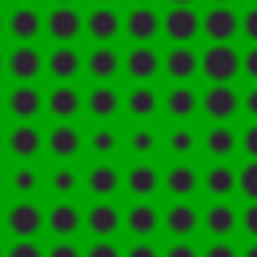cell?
Segmentation results:
<instances>
[{
  "label": "cell",
  "mask_w": 257,
  "mask_h": 257,
  "mask_svg": "<svg viewBox=\"0 0 257 257\" xmlns=\"http://www.w3.org/2000/svg\"><path fill=\"white\" fill-rule=\"evenodd\" d=\"M80 32H84V16H80V8H72V4H56V8L44 16V36L56 40V44H76Z\"/></svg>",
  "instance_id": "5"
},
{
  "label": "cell",
  "mask_w": 257,
  "mask_h": 257,
  "mask_svg": "<svg viewBox=\"0 0 257 257\" xmlns=\"http://www.w3.org/2000/svg\"><path fill=\"white\" fill-rule=\"evenodd\" d=\"M8 257H44V245H40L36 237H12Z\"/></svg>",
  "instance_id": "38"
},
{
  "label": "cell",
  "mask_w": 257,
  "mask_h": 257,
  "mask_svg": "<svg viewBox=\"0 0 257 257\" xmlns=\"http://www.w3.org/2000/svg\"><path fill=\"white\" fill-rule=\"evenodd\" d=\"M4 189H8V173L0 169V193H4Z\"/></svg>",
  "instance_id": "54"
},
{
  "label": "cell",
  "mask_w": 257,
  "mask_h": 257,
  "mask_svg": "<svg viewBox=\"0 0 257 257\" xmlns=\"http://www.w3.org/2000/svg\"><path fill=\"white\" fill-rule=\"evenodd\" d=\"M201 229V209L193 205V197H177L165 209V233L169 237H193Z\"/></svg>",
  "instance_id": "27"
},
{
  "label": "cell",
  "mask_w": 257,
  "mask_h": 257,
  "mask_svg": "<svg viewBox=\"0 0 257 257\" xmlns=\"http://www.w3.org/2000/svg\"><path fill=\"white\" fill-rule=\"evenodd\" d=\"M161 36L169 44H193L201 36V12L193 4H169L161 12Z\"/></svg>",
  "instance_id": "1"
},
{
  "label": "cell",
  "mask_w": 257,
  "mask_h": 257,
  "mask_svg": "<svg viewBox=\"0 0 257 257\" xmlns=\"http://www.w3.org/2000/svg\"><path fill=\"white\" fill-rule=\"evenodd\" d=\"M249 4H257V0H249Z\"/></svg>",
  "instance_id": "63"
},
{
  "label": "cell",
  "mask_w": 257,
  "mask_h": 257,
  "mask_svg": "<svg viewBox=\"0 0 257 257\" xmlns=\"http://www.w3.org/2000/svg\"><path fill=\"white\" fill-rule=\"evenodd\" d=\"M241 153H245V157H257V120L241 133Z\"/></svg>",
  "instance_id": "47"
},
{
  "label": "cell",
  "mask_w": 257,
  "mask_h": 257,
  "mask_svg": "<svg viewBox=\"0 0 257 257\" xmlns=\"http://www.w3.org/2000/svg\"><path fill=\"white\" fill-rule=\"evenodd\" d=\"M44 108L52 120H72L80 108H84V92L72 84V80H56V88L44 92Z\"/></svg>",
  "instance_id": "16"
},
{
  "label": "cell",
  "mask_w": 257,
  "mask_h": 257,
  "mask_svg": "<svg viewBox=\"0 0 257 257\" xmlns=\"http://www.w3.org/2000/svg\"><path fill=\"white\" fill-rule=\"evenodd\" d=\"M8 72V52H0V76Z\"/></svg>",
  "instance_id": "51"
},
{
  "label": "cell",
  "mask_w": 257,
  "mask_h": 257,
  "mask_svg": "<svg viewBox=\"0 0 257 257\" xmlns=\"http://www.w3.org/2000/svg\"><path fill=\"white\" fill-rule=\"evenodd\" d=\"M0 229H4V209H0Z\"/></svg>",
  "instance_id": "58"
},
{
  "label": "cell",
  "mask_w": 257,
  "mask_h": 257,
  "mask_svg": "<svg viewBox=\"0 0 257 257\" xmlns=\"http://www.w3.org/2000/svg\"><path fill=\"white\" fill-rule=\"evenodd\" d=\"M161 149H165V141H161V133H157L149 120H141V124L128 128V137H124V153H128L133 161H153Z\"/></svg>",
  "instance_id": "32"
},
{
  "label": "cell",
  "mask_w": 257,
  "mask_h": 257,
  "mask_svg": "<svg viewBox=\"0 0 257 257\" xmlns=\"http://www.w3.org/2000/svg\"><path fill=\"white\" fill-rule=\"evenodd\" d=\"M201 189L209 197H233L237 193V169L229 161H213L205 173H201Z\"/></svg>",
  "instance_id": "35"
},
{
  "label": "cell",
  "mask_w": 257,
  "mask_h": 257,
  "mask_svg": "<svg viewBox=\"0 0 257 257\" xmlns=\"http://www.w3.org/2000/svg\"><path fill=\"white\" fill-rule=\"evenodd\" d=\"M241 36H245L249 44H257V4H249V8L241 12Z\"/></svg>",
  "instance_id": "44"
},
{
  "label": "cell",
  "mask_w": 257,
  "mask_h": 257,
  "mask_svg": "<svg viewBox=\"0 0 257 257\" xmlns=\"http://www.w3.org/2000/svg\"><path fill=\"white\" fill-rule=\"evenodd\" d=\"M201 257H241V249H237L229 237H213V241L201 249Z\"/></svg>",
  "instance_id": "41"
},
{
  "label": "cell",
  "mask_w": 257,
  "mask_h": 257,
  "mask_svg": "<svg viewBox=\"0 0 257 257\" xmlns=\"http://www.w3.org/2000/svg\"><path fill=\"white\" fill-rule=\"evenodd\" d=\"M124 229H128L133 237H157V233L165 229V209H157L153 197H149V201H133V205L124 209Z\"/></svg>",
  "instance_id": "18"
},
{
  "label": "cell",
  "mask_w": 257,
  "mask_h": 257,
  "mask_svg": "<svg viewBox=\"0 0 257 257\" xmlns=\"http://www.w3.org/2000/svg\"><path fill=\"white\" fill-rule=\"evenodd\" d=\"M44 72V52L36 48V40H20L8 52V76L12 80H36Z\"/></svg>",
  "instance_id": "19"
},
{
  "label": "cell",
  "mask_w": 257,
  "mask_h": 257,
  "mask_svg": "<svg viewBox=\"0 0 257 257\" xmlns=\"http://www.w3.org/2000/svg\"><path fill=\"white\" fill-rule=\"evenodd\" d=\"M169 4H197V0H169Z\"/></svg>",
  "instance_id": "55"
},
{
  "label": "cell",
  "mask_w": 257,
  "mask_h": 257,
  "mask_svg": "<svg viewBox=\"0 0 257 257\" xmlns=\"http://www.w3.org/2000/svg\"><path fill=\"white\" fill-rule=\"evenodd\" d=\"M92 4H112V0H92Z\"/></svg>",
  "instance_id": "60"
},
{
  "label": "cell",
  "mask_w": 257,
  "mask_h": 257,
  "mask_svg": "<svg viewBox=\"0 0 257 257\" xmlns=\"http://www.w3.org/2000/svg\"><path fill=\"white\" fill-rule=\"evenodd\" d=\"M124 257H165V249H157L153 237H133V245L124 249Z\"/></svg>",
  "instance_id": "42"
},
{
  "label": "cell",
  "mask_w": 257,
  "mask_h": 257,
  "mask_svg": "<svg viewBox=\"0 0 257 257\" xmlns=\"http://www.w3.org/2000/svg\"><path fill=\"white\" fill-rule=\"evenodd\" d=\"M165 112L173 120H193L201 112V92H193L189 80H173V88L165 92Z\"/></svg>",
  "instance_id": "31"
},
{
  "label": "cell",
  "mask_w": 257,
  "mask_h": 257,
  "mask_svg": "<svg viewBox=\"0 0 257 257\" xmlns=\"http://www.w3.org/2000/svg\"><path fill=\"white\" fill-rule=\"evenodd\" d=\"M165 108V96L153 88V80H133V88L124 92V112L133 120H153Z\"/></svg>",
  "instance_id": "17"
},
{
  "label": "cell",
  "mask_w": 257,
  "mask_h": 257,
  "mask_svg": "<svg viewBox=\"0 0 257 257\" xmlns=\"http://www.w3.org/2000/svg\"><path fill=\"white\" fill-rule=\"evenodd\" d=\"M4 229L12 237H40L44 233V209L36 197H16L4 209Z\"/></svg>",
  "instance_id": "3"
},
{
  "label": "cell",
  "mask_w": 257,
  "mask_h": 257,
  "mask_svg": "<svg viewBox=\"0 0 257 257\" xmlns=\"http://www.w3.org/2000/svg\"><path fill=\"white\" fill-rule=\"evenodd\" d=\"M84 72H88L92 80H116V76L124 72V56L112 48V40H100L96 48L84 52Z\"/></svg>",
  "instance_id": "15"
},
{
  "label": "cell",
  "mask_w": 257,
  "mask_h": 257,
  "mask_svg": "<svg viewBox=\"0 0 257 257\" xmlns=\"http://www.w3.org/2000/svg\"><path fill=\"white\" fill-rule=\"evenodd\" d=\"M52 4H72V0H52Z\"/></svg>",
  "instance_id": "61"
},
{
  "label": "cell",
  "mask_w": 257,
  "mask_h": 257,
  "mask_svg": "<svg viewBox=\"0 0 257 257\" xmlns=\"http://www.w3.org/2000/svg\"><path fill=\"white\" fill-rule=\"evenodd\" d=\"M0 112H8V92H0Z\"/></svg>",
  "instance_id": "53"
},
{
  "label": "cell",
  "mask_w": 257,
  "mask_h": 257,
  "mask_svg": "<svg viewBox=\"0 0 257 257\" xmlns=\"http://www.w3.org/2000/svg\"><path fill=\"white\" fill-rule=\"evenodd\" d=\"M8 153H12V161H36L44 153V133L32 120H16L8 128Z\"/></svg>",
  "instance_id": "20"
},
{
  "label": "cell",
  "mask_w": 257,
  "mask_h": 257,
  "mask_svg": "<svg viewBox=\"0 0 257 257\" xmlns=\"http://www.w3.org/2000/svg\"><path fill=\"white\" fill-rule=\"evenodd\" d=\"M133 4H153V0H133Z\"/></svg>",
  "instance_id": "59"
},
{
  "label": "cell",
  "mask_w": 257,
  "mask_h": 257,
  "mask_svg": "<svg viewBox=\"0 0 257 257\" xmlns=\"http://www.w3.org/2000/svg\"><path fill=\"white\" fill-rule=\"evenodd\" d=\"M84 108L92 120H112L120 108H124V92L112 84V80H96L88 92H84Z\"/></svg>",
  "instance_id": "13"
},
{
  "label": "cell",
  "mask_w": 257,
  "mask_h": 257,
  "mask_svg": "<svg viewBox=\"0 0 257 257\" xmlns=\"http://www.w3.org/2000/svg\"><path fill=\"white\" fill-rule=\"evenodd\" d=\"M237 189H241L249 201H257V157H249V165L237 169Z\"/></svg>",
  "instance_id": "37"
},
{
  "label": "cell",
  "mask_w": 257,
  "mask_h": 257,
  "mask_svg": "<svg viewBox=\"0 0 257 257\" xmlns=\"http://www.w3.org/2000/svg\"><path fill=\"white\" fill-rule=\"evenodd\" d=\"M165 153H169L173 161H193V157L201 153V133H197L189 120H173V128H169V137H165Z\"/></svg>",
  "instance_id": "29"
},
{
  "label": "cell",
  "mask_w": 257,
  "mask_h": 257,
  "mask_svg": "<svg viewBox=\"0 0 257 257\" xmlns=\"http://www.w3.org/2000/svg\"><path fill=\"white\" fill-rule=\"evenodd\" d=\"M165 72V52H157L153 44H133L124 52V76L128 80H157Z\"/></svg>",
  "instance_id": "12"
},
{
  "label": "cell",
  "mask_w": 257,
  "mask_h": 257,
  "mask_svg": "<svg viewBox=\"0 0 257 257\" xmlns=\"http://www.w3.org/2000/svg\"><path fill=\"white\" fill-rule=\"evenodd\" d=\"M241 233H245V237H257V201H249V205L241 209Z\"/></svg>",
  "instance_id": "45"
},
{
  "label": "cell",
  "mask_w": 257,
  "mask_h": 257,
  "mask_svg": "<svg viewBox=\"0 0 257 257\" xmlns=\"http://www.w3.org/2000/svg\"><path fill=\"white\" fill-rule=\"evenodd\" d=\"M120 36H128L133 44H153V40L161 36V12H157L153 4H133V8L124 12Z\"/></svg>",
  "instance_id": "8"
},
{
  "label": "cell",
  "mask_w": 257,
  "mask_h": 257,
  "mask_svg": "<svg viewBox=\"0 0 257 257\" xmlns=\"http://www.w3.org/2000/svg\"><path fill=\"white\" fill-rule=\"evenodd\" d=\"M201 72V52L193 44H173L165 52V76L169 80H193Z\"/></svg>",
  "instance_id": "30"
},
{
  "label": "cell",
  "mask_w": 257,
  "mask_h": 257,
  "mask_svg": "<svg viewBox=\"0 0 257 257\" xmlns=\"http://www.w3.org/2000/svg\"><path fill=\"white\" fill-rule=\"evenodd\" d=\"M241 257H257V237H249V245L241 249Z\"/></svg>",
  "instance_id": "49"
},
{
  "label": "cell",
  "mask_w": 257,
  "mask_h": 257,
  "mask_svg": "<svg viewBox=\"0 0 257 257\" xmlns=\"http://www.w3.org/2000/svg\"><path fill=\"white\" fill-rule=\"evenodd\" d=\"M8 36H12V44L44 36V12L36 4H12V12H8Z\"/></svg>",
  "instance_id": "24"
},
{
  "label": "cell",
  "mask_w": 257,
  "mask_h": 257,
  "mask_svg": "<svg viewBox=\"0 0 257 257\" xmlns=\"http://www.w3.org/2000/svg\"><path fill=\"white\" fill-rule=\"evenodd\" d=\"M80 185H84V177H80V169H76L72 161H56V165L44 173V189H48L52 197H76Z\"/></svg>",
  "instance_id": "33"
},
{
  "label": "cell",
  "mask_w": 257,
  "mask_h": 257,
  "mask_svg": "<svg viewBox=\"0 0 257 257\" xmlns=\"http://www.w3.org/2000/svg\"><path fill=\"white\" fill-rule=\"evenodd\" d=\"M44 229H48L52 237H76V233L84 229L80 205H76L72 197H56V201L44 209Z\"/></svg>",
  "instance_id": "7"
},
{
  "label": "cell",
  "mask_w": 257,
  "mask_h": 257,
  "mask_svg": "<svg viewBox=\"0 0 257 257\" xmlns=\"http://www.w3.org/2000/svg\"><path fill=\"white\" fill-rule=\"evenodd\" d=\"M44 149L52 161H76L80 149H84V133L72 124V120H56L48 133H44Z\"/></svg>",
  "instance_id": "9"
},
{
  "label": "cell",
  "mask_w": 257,
  "mask_h": 257,
  "mask_svg": "<svg viewBox=\"0 0 257 257\" xmlns=\"http://www.w3.org/2000/svg\"><path fill=\"white\" fill-rule=\"evenodd\" d=\"M237 32H241V16L233 12V4H209V8L201 12V36H205L209 44H217V40H237Z\"/></svg>",
  "instance_id": "6"
},
{
  "label": "cell",
  "mask_w": 257,
  "mask_h": 257,
  "mask_svg": "<svg viewBox=\"0 0 257 257\" xmlns=\"http://www.w3.org/2000/svg\"><path fill=\"white\" fill-rule=\"evenodd\" d=\"M0 36H8V16L0 12Z\"/></svg>",
  "instance_id": "52"
},
{
  "label": "cell",
  "mask_w": 257,
  "mask_h": 257,
  "mask_svg": "<svg viewBox=\"0 0 257 257\" xmlns=\"http://www.w3.org/2000/svg\"><path fill=\"white\" fill-rule=\"evenodd\" d=\"M201 112L209 120H233L241 112V92L233 88V80H209V88L201 92Z\"/></svg>",
  "instance_id": "4"
},
{
  "label": "cell",
  "mask_w": 257,
  "mask_h": 257,
  "mask_svg": "<svg viewBox=\"0 0 257 257\" xmlns=\"http://www.w3.org/2000/svg\"><path fill=\"white\" fill-rule=\"evenodd\" d=\"M84 149L92 153V161H112V157L124 149V137L100 120L96 128H88V133H84Z\"/></svg>",
  "instance_id": "34"
},
{
  "label": "cell",
  "mask_w": 257,
  "mask_h": 257,
  "mask_svg": "<svg viewBox=\"0 0 257 257\" xmlns=\"http://www.w3.org/2000/svg\"><path fill=\"white\" fill-rule=\"evenodd\" d=\"M165 257H201V249H197L189 237H173V245L165 249Z\"/></svg>",
  "instance_id": "43"
},
{
  "label": "cell",
  "mask_w": 257,
  "mask_h": 257,
  "mask_svg": "<svg viewBox=\"0 0 257 257\" xmlns=\"http://www.w3.org/2000/svg\"><path fill=\"white\" fill-rule=\"evenodd\" d=\"M237 149H241V133L229 128V120H213V128L201 133V153L209 161H233Z\"/></svg>",
  "instance_id": "14"
},
{
  "label": "cell",
  "mask_w": 257,
  "mask_h": 257,
  "mask_svg": "<svg viewBox=\"0 0 257 257\" xmlns=\"http://www.w3.org/2000/svg\"><path fill=\"white\" fill-rule=\"evenodd\" d=\"M0 257H8V249H4V245H0Z\"/></svg>",
  "instance_id": "62"
},
{
  "label": "cell",
  "mask_w": 257,
  "mask_h": 257,
  "mask_svg": "<svg viewBox=\"0 0 257 257\" xmlns=\"http://www.w3.org/2000/svg\"><path fill=\"white\" fill-rule=\"evenodd\" d=\"M8 112H12V120H36L44 112V92L32 80H16L8 92Z\"/></svg>",
  "instance_id": "26"
},
{
  "label": "cell",
  "mask_w": 257,
  "mask_h": 257,
  "mask_svg": "<svg viewBox=\"0 0 257 257\" xmlns=\"http://www.w3.org/2000/svg\"><path fill=\"white\" fill-rule=\"evenodd\" d=\"M124 193H128L133 201L157 197V193H161V169H157L153 161H133L128 173H124Z\"/></svg>",
  "instance_id": "22"
},
{
  "label": "cell",
  "mask_w": 257,
  "mask_h": 257,
  "mask_svg": "<svg viewBox=\"0 0 257 257\" xmlns=\"http://www.w3.org/2000/svg\"><path fill=\"white\" fill-rule=\"evenodd\" d=\"M44 257H84V249H80L72 237H56V241L44 249Z\"/></svg>",
  "instance_id": "40"
},
{
  "label": "cell",
  "mask_w": 257,
  "mask_h": 257,
  "mask_svg": "<svg viewBox=\"0 0 257 257\" xmlns=\"http://www.w3.org/2000/svg\"><path fill=\"white\" fill-rule=\"evenodd\" d=\"M120 28H124V16H116L112 4H96V8L84 16V36H92L96 44H100V40H116Z\"/></svg>",
  "instance_id": "28"
},
{
  "label": "cell",
  "mask_w": 257,
  "mask_h": 257,
  "mask_svg": "<svg viewBox=\"0 0 257 257\" xmlns=\"http://www.w3.org/2000/svg\"><path fill=\"white\" fill-rule=\"evenodd\" d=\"M84 257H124V249L112 237H92V245L84 249Z\"/></svg>",
  "instance_id": "39"
},
{
  "label": "cell",
  "mask_w": 257,
  "mask_h": 257,
  "mask_svg": "<svg viewBox=\"0 0 257 257\" xmlns=\"http://www.w3.org/2000/svg\"><path fill=\"white\" fill-rule=\"evenodd\" d=\"M209 4H233V0H209Z\"/></svg>",
  "instance_id": "57"
},
{
  "label": "cell",
  "mask_w": 257,
  "mask_h": 257,
  "mask_svg": "<svg viewBox=\"0 0 257 257\" xmlns=\"http://www.w3.org/2000/svg\"><path fill=\"white\" fill-rule=\"evenodd\" d=\"M84 229H88L92 237H116V233L124 229V213L112 205V197H108V201H92V205L84 209Z\"/></svg>",
  "instance_id": "23"
},
{
  "label": "cell",
  "mask_w": 257,
  "mask_h": 257,
  "mask_svg": "<svg viewBox=\"0 0 257 257\" xmlns=\"http://www.w3.org/2000/svg\"><path fill=\"white\" fill-rule=\"evenodd\" d=\"M201 76L205 80H237L241 76V52L233 48V40L205 44V52H201Z\"/></svg>",
  "instance_id": "2"
},
{
  "label": "cell",
  "mask_w": 257,
  "mask_h": 257,
  "mask_svg": "<svg viewBox=\"0 0 257 257\" xmlns=\"http://www.w3.org/2000/svg\"><path fill=\"white\" fill-rule=\"evenodd\" d=\"M12 4H36V0H12Z\"/></svg>",
  "instance_id": "56"
},
{
  "label": "cell",
  "mask_w": 257,
  "mask_h": 257,
  "mask_svg": "<svg viewBox=\"0 0 257 257\" xmlns=\"http://www.w3.org/2000/svg\"><path fill=\"white\" fill-rule=\"evenodd\" d=\"M241 72H245L249 80H257V44H249V48L241 52Z\"/></svg>",
  "instance_id": "46"
},
{
  "label": "cell",
  "mask_w": 257,
  "mask_h": 257,
  "mask_svg": "<svg viewBox=\"0 0 257 257\" xmlns=\"http://www.w3.org/2000/svg\"><path fill=\"white\" fill-rule=\"evenodd\" d=\"M124 189V173L112 165V161H96L88 173H84V193H92L96 201H108Z\"/></svg>",
  "instance_id": "21"
},
{
  "label": "cell",
  "mask_w": 257,
  "mask_h": 257,
  "mask_svg": "<svg viewBox=\"0 0 257 257\" xmlns=\"http://www.w3.org/2000/svg\"><path fill=\"white\" fill-rule=\"evenodd\" d=\"M241 112H249V116L257 120V80H253L249 92H241Z\"/></svg>",
  "instance_id": "48"
},
{
  "label": "cell",
  "mask_w": 257,
  "mask_h": 257,
  "mask_svg": "<svg viewBox=\"0 0 257 257\" xmlns=\"http://www.w3.org/2000/svg\"><path fill=\"white\" fill-rule=\"evenodd\" d=\"M201 229H205L209 237H233V233L241 229L237 205H233L229 197H213L209 209H201Z\"/></svg>",
  "instance_id": "10"
},
{
  "label": "cell",
  "mask_w": 257,
  "mask_h": 257,
  "mask_svg": "<svg viewBox=\"0 0 257 257\" xmlns=\"http://www.w3.org/2000/svg\"><path fill=\"white\" fill-rule=\"evenodd\" d=\"M8 189H12V197H36L44 189V173L36 169V161H16L8 173Z\"/></svg>",
  "instance_id": "36"
},
{
  "label": "cell",
  "mask_w": 257,
  "mask_h": 257,
  "mask_svg": "<svg viewBox=\"0 0 257 257\" xmlns=\"http://www.w3.org/2000/svg\"><path fill=\"white\" fill-rule=\"evenodd\" d=\"M161 193H169L173 201L201 193V169L193 161H169V169L161 173Z\"/></svg>",
  "instance_id": "11"
},
{
  "label": "cell",
  "mask_w": 257,
  "mask_h": 257,
  "mask_svg": "<svg viewBox=\"0 0 257 257\" xmlns=\"http://www.w3.org/2000/svg\"><path fill=\"white\" fill-rule=\"evenodd\" d=\"M44 72L52 80H76L84 72V52L76 44H56L48 56H44Z\"/></svg>",
  "instance_id": "25"
},
{
  "label": "cell",
  "mask_w": 257,
  "mask_h": 257,
  "mask_svg": "<svg viewBox=\"0 0 257 257\" xmlns=\"http://www.w3.org/2000/svg\"><path fill=\"white\" fill-rule=\"evenodd\" d=\"M0 153H8V133L0 128Z\"/></svg>",
  "instance_id": "50"
}]
</instances>
